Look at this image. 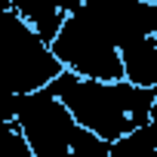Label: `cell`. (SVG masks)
<instances>
[{"label": "cell", "mask_w": 157, "mask_h": 157, "mask_svg": "<svg viewBox=\"0 0 157 157\" xmlns=\"http://www.w3.org/2000/svg\"><path fill=\"white\" fill-rule=\"evenodd\" d=\"M56 99L74 114L77 123H83L102 142H117L120 136L151 123V102L154 90L136 86L126 77L120 80H93L62 68L46 83Z\"/></svg>", "instance_id": "6da1fadb"}, {"label": "cell", "mask_w": 157, "mask_h": 157, "mask_svg": "<svg viewBox=\"0 0 157 157\" xmlns=\"http://www.w3.org/2000/svg\"><path fill=\"white\" fill-rule=\"evenodd\" d=\"M13 120L34 157H108V142L77 123L49 86L19 96Z\"/></svg>", "instance_id": "7a4b0ae2"}, {"label": "cell", "mask_w": 157, "mask_h": 157, "mask_svg": "<svg viewBox=\"0 0 157 157\" xmlns=\"http://www.w3.org/2000/svg\"><path fill=\"white\" fill-rule=\"evenodd\" d=\"M52 56L59 59L62 68L93 77V80H120L123 65H120V49L114 37L80 6H71L49 40Z\"/></svg>", "instance_id": "3957f363"}, {"label": "cell", "mask_w": 157, "mask_h": 157, "mask_svg": "<svg viewBox=\"0 0 157 157\" xmlns=\"http://www.w3.org/2000/svg\"><path fill=\"white\" fill-rule=\"evenodd\" d=\"M120 65L129 83L157 90V22L142 37L120 46Z\"/></svg>", "instance_id": "277c9868"}, {"label": "cell", "mask_w": 157, "mask_h": 157, "mask_svg": "<svg viewBox=\"0 0 157 157\" xmlns=\"http://www.w3.org/2000/svg\"><path fill=\"white\" fill-rule=\"evenodd\" d=\"M10 10H16L46 43L56 37L65 13H68V0H10Z\"/></svg>", "instance_id": "5b68a950"}, {"label": "cell", "mask_w": 157, "mask_h": 157, "mask_svg": "<svg viewBox=\"0 0 157 157\" xmlns=\"http://www.w3.org/2000/svg\"><path fill=\"white\" fill-rule=\"evenodd\" d=\"M151 123L157 126V90H154V102H151Z\"/></svg>", "instance_id": "8992f818"}, {"label": "cell", "mask_w": 157, "mask_h": 157, "mask_svg": "<svg viewBox=\"0 0 157 157\" xmlns=\"http://www.w3.org/2000/svg\"><path fill=\"white\" fill-rule=\"evenodd\" d=\"M148 3H157V0H148Z\"/></svg>", "instance_id": "52a82bcc"}]
</instances>
